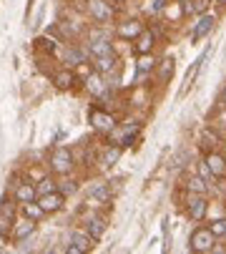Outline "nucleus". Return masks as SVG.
Wrapping results in <instances>:
<instances>
[{
	"instance_id": "2f4dec72",
	"label": "nucleus",
	"mask_w": 226,
	"mask_h": 254,
	"mask_svg": "<svg viewBox=\"0 0 226 254\" xmlns=\"http://www.w3.org/2000/svg\"><path fill=\"white\" fill-rule=\"evenodd\" d=\"M221 103L226 106V88H224V93H221Z\"/></svg>"
},
{
	"instance_id": "c85d7f7f",
	"label": "nucleus",
	"mask_w": 226,
	"mask_h": 254,
	"mask_svg": "<svg viewBox=\"0 0 226 254\" xmlns=\"http://www.w3.org/2000/svg\"><path fill=\"white\" fill-rule=\"evenodd\" d=\"M211 232H214V237H216V234H224V232H226V219L214 222V224H211Z\"/></svg>"
},
{
	"instance_id": "0eeeda50",
	"label": "nucleus",
	"mask_w": 226,
	"mask_h": 254,
	"mask_svg": "<svg viewBox=\"0 0 226 254\" xmlns=\"http://www.w3.org/2000/svg\"><path fill=\"white\" fill-rule=\"evenodd\" d=\"M13 219H15V209H13L10 201H5L3 206H0V234H3V237H8Z\"/></svg>"
},
{
	"instance_id": "b1692460",
	"label": "nucleus",
	"mask_w": 226,
	"mask_h": 254,
	"mask_svg": "<svg viewBox=\"0 0 226 254\" xmlns=\"http://www.w3.org/2000/svg\"><path fill=\"white\" fill-rule=\"evenodd\" d=\"M91 199H93V201H108V199H111V189H108V184H98V187L91 191Z\"/></svg>"
},
{
	"instance_id": "412c9836",
	"label": "nucleus",
	"mask_w": 226,
	"mask_h": 254,
	"mask_svg": "<svg viewBox=\"0 0 226 254\" xmlns=\"http://www.w3.org/2000/svg\"><path fill=\"white\" fill-rule=\"evenodd\" d=\"M136 131H138V124L126 126V128H123V133L118 136V146H128V143L133 141V136H136Z\"/></svg>"
},
{
	"instance_id": "2eb2a0df",
	"label": "nucleus",
	"mask_w": 226,
	"mask_h": 254,
	"mask_svg": "<svg viewBox=\"0 0 226 254\" xmlns=\"http://www.w3.org/2000/svg\"><path fill=\"white\" fill-rule=\"evenodd\" d=\"M151 48H154V33L141 30V33H138V43H136L138 56H141V53H151Z\"/></svg>"
},
{
	"instance_id": "4468645a",
	"label": "nucleus",
	"mask_w": 226,
	"mask_h": 254,
	"mask_svg": "<svg viewBox=\"0 0 226 254\" xmlns=\"http://www.w3.org/2000/svg\"><path fill=\"white\" fill-rule=\"evenodd\" d=\"M86 229H88V234H91V237L98 242V239L103 237V232H106V222L101 219V216H93V219H88Z\"/></svg>"
},
{
	"instance_id": "20e7f679",
	"label": "nucleus",
	"mask_w": 226,
	"mask_h": 254,
	"mask_svg": "<svg viewBox=\"0 0 226 254\" xmlns=\"http://www.w3.org/2000/svg\"><path fill=\"white\" fill-rule=\"evenodd\" d=\"M93 237L91 234H83V232H70V247H68V252L70 254H83V252H88V249H93Z\"/></svg>"
},
{
	"instance_id": "72a5a7b5",
	"label": "nucleus",
	"mask_w": 226,
	"mask_h": 254,
	"mask_svg": "<svg viewBox=\"0 0 226 254\" xmlns=\"http://www.w3.org/2000/svg\"><path fill=\"white\" fill-rule=\"evenodd\" d=\"M224 234H226V232H224Z\"/></svg>"
},
{
	"instance_id": "ddd939ff",
	"label": "nucleus",
	"mask_w": 226,
	"mask_h": 254,
	"mask_svg": "<svg viewBox=\"0 0 226 254\" xmlns=\"http://www.w3.org/2000/svg\"><path fill=\"white\" fill-rule=\"evenodd\" d=\"M93 65H96V70L98 73H111L113 70V65H116V56H98L96 61H93Z\"/></svg>"
},
{
	"instance_id": "7c9ffc66",
	"label": "nucleus",
	"mask_w": 226,
	"mask_h": 254,
	"mask_svg": "<svg viewBox=\"0 0 226 254\" xmlns=\"http://www.w3.org/2000/svg\"><path fill=\"white\" fill-rule=\"evenodd\" d=\"M201 176H204V179H211V176H214V174L209 171V166H206V164H201Z\"/></svg>"
},
{
	"instance_id": "dca6fc26",
	"label": "nucleus",
	"mask_w": 226,
	"mask_h": 254,
	"mask_svg": "<svg viewBox=\"0 0 226 254\" xmlns=\"http://www.w3.org/2000/svg\"><path fill=\"white\" fill-rule=\"evenodd\" d=\"M35 196H38V194H35V187H33V184H20V187L15 189V199L23 201V204H25V201H35Z\"/></svg>"
},
{
	"instance_id": "a878e982",
	"label": "nucleus",
	"mask_w": 226,
	"mask_h": 254,
	"mask_svg": "<svg viewBox=\"0 0 226 254\" xmlns=\"http://www.w3.org/2000/svg\"><path fill=\"white\" fill-rule=\"evenodd\" d=\"M156 63H154V58H151L148 53H141V58H138V73H146V70H151Z\"/></svg>"
},
{
	"instance_id": "aec40b11",
	"label": "nucleus",
	"mask_w": 226,
	"mask_h": 254,
	"mask_svg": "<svg viewBox=\"0 0 226 254\" xmlns=\"http://www.w3.org/2000/svg\"><path fill=\"white\" fill-rule=\"evenodd\" d=\"M121 159V146H111V149H106V154H103V166H113Z\"/></svg>"
},
{
	"instance_id": "473e14b6",
	"label": "nucleus",
	"mask_w": 226,
	"mask_h": 254,
	"mask_svg": "<svg viewBox=\"0 0 226 254\" xmlns=\"http://www.w3.org/2000/svg\"><path fill=\"white\" fill-rule=\"evenodd\" d=\"M216 3H226V0H216Z\"/></svg>"
},
{
	"instance_id": "9d476101",
	"label": "nucleus",
	"mask_w": 226,
	"mask_h": 254,
	"mask_svg": "<svg viewBox=\"0 0 226 254\" xmlns=\"http://www.w3.org/2000/svg\"><path fill=\"white\" fill-rule=\"evenodd\" d=\"M141 30H143L141 20H126V23L118 25V35H121V38H138Z\"/></svg>"
},
{
	"instance_id": "6ab92c4d",
	"label": "nucleus",
	"mask_w": 226,
	"mask_h": 254,
	"mask_svg": "<svg viewBox=\"0 0 226 254\" xmlns=\"http://www.w3.org/2000/svg\"><path fill=\"white\" fill-rule=\"evenodd\" d=\"M86 51H81V48H68V53H65V61L68 63H73V65H81V63H86Z\"/></svg>"
},
{
	"instance_id": "f8f14e48",
	"label": "nucleus",
	"mask_w": 226,
	"mask_h": 254,
	"mask_svg": "<svg viewBox=\"0 0 226 254\" xmlns=\"http://www.w3.org/2000/svg\"><path fill=\"white\" fill-rule=\"evenodd\" d=\"M35 232V219H23L18 227H15V232H13V239L15 242H23L25 237H30Z\"/></svg>"
},
{
	"instance_id": "f03ea898",
	"label": "nucleus",
	"mask_w": 226,
	"mask_h": 254,
	"mask_svg": "<svg viewBox=\"0 0 226 254\" xmlns=\"http://www.w3.org/2000/svg\"><path fill=\"white\" fill-rule=\"evenodd\" d=\"M191 249L194 252H211L214 249V232L201 227L191 234Z\"/></svg>"
},
{
	"instance_id": "5701e85b",
	"label": "nucleus",
	"mask_w": 226,
	"mask_h": 254,
	"mask_svg": "<svg viewBox=\"0 0 226 254\" xmlns=\"http://www.w3.org/2000/svg\"><path fill=\"white\" fill-rule=\"evenodd\" d=\"M171 73H173V61H171V58L161 61V68H159V81H161V83H166V81L171 78Z\"/></svg>"
},
{
	"instance_id": "4be33fe9",
	"label": "nucleus",
	"mask_w": 226,
	"mask_h": 254,
	"mask_svg": "<svg viewBox=\"0 0 226 254\" xmlns=\"http://www.w3.org/2000/svg\"><path fill=\"white\" fill-rule=\"evenodd\" d=\"M188 191L206 194V179L204 176H191V179H188Z\"/></svg>"
},
{
	"instance_id": "f257e3e1",
	"label": "nucleus",
	"mask_w": 226,
	"mask_h": 254,
	"mask_svg": "<svg viewBox=\"0 0 226 254\" xmlns=\"http://www.w3.org/2000/svg\"><path fill=\"white\" fill-rule=\"evenodd\" d=\"M51 169L56 174H68L73 169V154L68 149H56L51 154Z\"/></svg>"
},
{
	"instance_id": "1a4fd4ad",
	"label": "nucleus",
	"mask_w": 226,
	"mask_h": 254,
	"mask_svg": "<svg viewBox=\"0 0 226 254\" xmlns=\"http://www.w3.org/2000/svg\"><path fill=\"white\" fill-rule=\"evenodd\" d=\"M204 214H206V199H204V196L188 199V216H191L194 222H201Z\"/></svg>"
},
{
	"instance_id": "bb28decb",
	"label": "nucleus",
	"mask_w": 226,
	"mask_h": 254,
	"mask_svg": "<svg viewBox=\"0 0 226 254\" xmlns=\"http://www.w3.org/2000/svg\"><path fill=\"white\" fill-rule=\"evenodd\" d=\"M201 141H204L206 149H216V146H219V136H216L214 131H204V133H201Z\"/></svg>"
},
{
	"instance_id": "6e6552de",
	"label": "nucleus",
	"mask_w": 226,
	"mask_h": 254,
	"mask_svg": "<svg viewBox=\"0 0 226 254\" xmlns=\"http://www.w3.org/2000/svg\"><path fill=\"white\" fill-rule=\"evenodd\" d=\"M214 23H216V20H214L211 15H201V18H199V23L194 25L191 41L196 43V41H201V38H204V35H209V33H211V28H214Z\"/></svg>"
},
{
	"instance_id": "c756f323",
	"label": "nucleus",
	"mask_w": 226,
	"mask_h": 254,
	"mask_svg": "<svg viewBox=\"0 0 226 254\" xmlns=\"http://www.w3.org/2000/svg\"><path fill=\"white\" fill-rule=\"evenodd\" d=\"M58 191H60L63 196H65V194H73V191H75V184H73V181H63V187H60Z\"/></svg>"
},
{
	"instance_id": "7ed1b4c3",
	"label": "nucleus",
	"mask_w": 226,
	"mask_h": 254,
	"mask_svg": "<svg viewBox=\"0 0 226 254\" xmlns=\"http://www.w3.org/2000/svg\"><path fill=\"white\" fill-rule=\"evenodd\" d=\"M88 13L93 15V20L106 23L113 18V5H111V0H88Z\"/></svg>"
},
{
	"instance_id": "cd10ccee",
	"label": "nucleus",
	"mask_w": 226,
	"mask_h": 254,
	"mask_svg": "<svg viewBox=\"0 0 226 254\" xmlns=\"http://www.w3.org/2000/svg\"><path fill=\"white\" fill-rule=\"evenodd\" d=\"M48 191H56V181H51V179H41V184L35 187V194H48Z\"/></svg>"
},
{
	"instance_id": "393cba45",
	"label": "nucleus",
	"mask_w": 226,
	"mask_h": 254,
	"mask_svg": "<svg viewBox=\"0 0 226 254\" xmlns=\"http://www.w3.org/2000/svg\"><path fill=\"white\" fill-rule=\"evenodd\" d=\"M46 211L41 209V204H33V201H25V216H28V219H41V216H43Z\"/></svg>"
},
{
	"instance_id": "423d86ee",
	"label": "nucleus",
	"mask_w": 226,
	"mask_h": 254,
	"mask_svg": "<svg viewBox=\"0 0 226 254\" xmlns=\"http://www.w3.org/2000/svg\"><path fill=\"white\" fill-rule=\"evenodd\" d=\"M91 124H93V128H98V131H113L116 128V119H113L111 114H106V111H91Z\"/></svg>"
},
{
	"instance_id": "39448f33",
	"label": "nucleus",
	"mask_w": 226,
	"mask_h": 254,
	"mask_svg": "<svg viewBox=\"0 0 226 254\" xmlns=\"http://www.w3.org/2000/svg\"><path fill=\"white\" fill-rule=\"evenodd\" d=\"M65 196L60 191H48V194H41V199H38V204H41V209L48 214V211H58L63 206Z\"/></svg>"
},
{
	"instance_id": "a211bd4d",
	"label": "nucleus",
	"mask_w": 226,
	"mask_h": 254,
	"mask_svg": "<svg viewBox=\"0 0 226 254\" xmlns=\"http://www.w3.org/2000/svg\"><path fill=\"white\" fill-rule=\"evenodd\" d=\"M91 53H93V58H98V56H111V53H113V46H111L108 41H96V43H91Z\"/></svg>"
},
{
	"instance_id": "f3484780",
	"label": "nucleus",
	"mask_w": 226,
	"mask_h": 254,
	"mask_svg": "<svg viewBox=\"0 0 226 254\" xmlns=\"http://www.w3.org/2000/svg\"><path fill=\"white\" fill-rule=\"evenodd\" d=\"M53 81H56L58 88H70L75 83V73H73V70H58Z\"/></svg>"
},
{
	"instance_id": "9b49d317",
	"label": "nucleus",
	"mask_w": 226,
	"mask_h": 254,
	"mask_svg": "<svg viewBox=\"0 0 226 254\" xmlns=\"http://www.w3.org/2000/svg\"><path fill=\"white\" fill-rule=\"evenodd\" d=\"M204 164L209 166V171H211L214 176H224V174H226V161H224V156H219V154H209Z\"/></svg>"
}]
</instances>
